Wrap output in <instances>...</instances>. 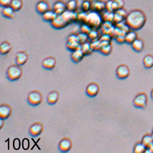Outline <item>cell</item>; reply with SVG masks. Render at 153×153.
<instances>
[{
  "label": "cell",
  "mask_w": 153,
  "mask_h": 153,
  "mask_svg": "<svg viewBox=\"0 0 153 153\" xmlns=\"http://www.w3.org/2000/svg\"><path fill=\"white\" fill-rule=\"evenodd\" d=\"M89 40L93 41L95 40H99V33L97 29L93 28L91 32L88 34Z\"/></svg>",
  "instance_id": "e575fe53"
},
{
  "label": "cell",
  "mask_w": 153,
  "mask_h": 153,
  "mask_svg": "<svg viewBox=\"0 0 153 153\" xmlns=\"http://www.w3.org/2000/svg\"><path fill=\"white\" fill-rule=\"evenodd\" d=\"M125 35L126 34H120L116 36L115 37V39L116 41V42L119 44H123L126 43V40H125Z\"/></svg>",
  "instance_id": "f35d334b"
},
{
  "label": "cell",
  "mask_w": 153,
  "mask_h": 153,
  "mask_svg": "<svg viewBox=\"0 0 153 153\" xmlns=\"http://www.w3.org/2000/svg\"><path fill=\"white\" fill-rule=\"evenodd\" d=\"M29 55L28 53L25 51L18 52L15 57V62L17 65L22 66L26 64L28 61Z\"/></svg>",
  "instance_id": "7c38bea8"
},
{
  "label": "cell",
  "mask_w": 153,
  "mask_h": 153,
  "mask_svg": "<svg viewBox=\"0 0 153 153\" xmlns=\"http://www.w3.org/2000/svg\"><path fill=\"white\" fill-rule=\"evenodd\" d=\"M150 97H151V98L153 100V89H152V91H151V93H150Z\"/></svg>",
  "instance_id": "681fc988"
},
{
  "label": "cell",
  "mask_w": 153,
  "mask_h": 153,
  "mask_svg": "<svg viewBox=\"0 0 153 153\" xmlns=\"http://www.w3.org/2000/svg\"><path fill=\"white\" fill-rule=\"evenodd\" d=\"M81 49L82 50V51L84 53V54L85 55H91L93 50L92 49V48L91 47V43L89 42L84 43L83 44L81 45Z\"/></svg>",
  "instance_id": "83f0119b"
},
{
  "label": "cell",
  "mask_w": 153,
  "mask_h": 153,
  "mask_svg": "<svg viewBox=\"0 0 153 153\" xmlns=\"http://www.w3.org/2000/svg\"><path fill=\"white\" fill-rule=\"evenodd\" d=\"M12 109L10 105L7 104L1 105L0 107V118L4 120L8 119L11 115Z\"/></svg>",
  "instance_id": "4fadbf2b"
},
{
  "label": "cell",
  "mask_w": 153,
  "mask_h": 153,
  "mask_svg": "<svg viewBox=\"0 0 153 153\" xmlns=\"http://www.w3.org/2000/svg\"><path fill=\"white\" fill-rule=\"evenodd\" d=\"M92 29L91 26H89L87 23H82V25L80 26L79 30L81 33L88 35Z\"/></svg>",
  "instance_id": "8d00e7d4"
},
{
  "label": "cell",
  "mask_w": 153,
  "mask_h": 153,
  "mask_svg": "<svg viewBox=\"0 0 153 153\" xmlns=\"http://www.w3.org/2000/svg\"><path fill=\"white\" fill-rule=\"evenodd\" d=\"M137 33L135 30H130L128 31L127 33L125 35V40L126 43L128 45H131V43L133 42L135 40L137 39Z\"/></svg>",
  "instance_id": "7402d4cb"
},
{
  "label": "cell",
  "mask_w": 153,
  "mask_h": 153,
  "mask_svg": "<svg viewBox=\"0 0 153 153\" xmlns=\"http://www.w3.org/2000/svg\"><path fill=\"white\" fill-rule=\"evenodd\" d=\"M141 142L145 145L147 148L153 146V137L152 134H146L143 137Z\"/></svg>",
  "instance_id": "4316f807"
},
{
  "label": "cell",
  "mask_w": 153,
  "mask_h": 153,
  "mask_svg": "<svg viewBox=\"0 0 153 153\" xmlns=\"http://www.w3.org/2000/svg\"><path fill=\"white\" fill-rule=\"evenodd\" d=\"M113 0H108L105 2V10L109 12H114L113 9Z\"/></svg>",
  "instance_id": "b9f144b4"
},
{
  "label": "cell",
  "mask_w": 153,
  "mask_h": 153,
  "mask_svg": "<svg viewBox=\"0 0 153 153\" xmlns=\"http://www.w3.org/2000/svg\"><path fill=\"white\" fill-rule=\"evenodd\" d=\"M67 10L69 11H75L77 7V0H69L66 3Z\"/></svg>",
  "instance_id": "836d02e7"
},
{
  "label": "cell",
  "mask_w": 153,
  "mask_h": 153,
  "mask_svg": "<svg viewBox=\"0 0 153 153\" xmlns=\"http://www.w3.org/2000/svg\"><path fill=\"white\" fill-rule=\"evenodd\" d=\"M21 145V143L20 139H18V138L14 139V140L13 141V147L15 150L20 149Z\"/></svg>",
  "instance_id": "f6af8a7d"
},
{
  "label": "cell",
  "mask_w": 153,
  "mask_h": 153,
  "mask_svg": "<svg viewBox=\"0 0 153 153\" xmlns=\"http://www.w3.org/2000/svg\"><path fill=\"white\" fill-rule=\"evenodd\" d=\"M85 56V55L80 48L75 51L71 52V59L75 63H78L83 60Z\"/></svg>",
  "instance_id": "2e32d148"
},
{
  "label": "cell",
  "mask_w": 153,
  "mask_h": 153,
  "mask_svg": "<svg viewBox=\"0 0 153 153\" xmlns=\"http://www.w3.org/2000/svg\"><path fill=\"white\" fill-rule=\"evenodd\" d=\"M91 47L92 48V49L93 50V51H100L102 45H101V42L99 39L91 41Z\"/></svg>",
  "instance_id": "d590c367"
},
{
  "label": "cell",
  "mask_w": 153,
  "mask_h": 153,
  "mask_svg": "<svg viewBox=\"0 0 153 153\" xmlns=\"http://www.w3.org/2000/svg\"><path fill=\"white\" fill-rule=\"evenodd\" d=\"M57 15L53 10H49L42 15V19L46 22L51 23L57 17Z\"/></svg>",
  "instance_id": "cb8c5ba5"
},
{
  "label": "cell",
  "mask_w": 153,
  "mask_h": 153,
  "mask_svg": "<svg viewBox=\"0 0 153 153\" xmlns=\"http://www.w3.org/2000/svg\"><path fill=\"white\" fill-rule=\"evenodd\" d=\"M59 93L57 91H54L50 92L47 97V103L51 105H55L59 99Z\"/></svg>",
  "instance_id": "ac0fdd59"
},
{
  "label": "cell",
  "mask_w": 153,
  "mask_h": 153,
  "mask_svg": "<svg viewBox=\"0 0 153 153\" xmlns=\"http://www.w3.org/2000/svg\"><path fill=\"white\" fill-rule=\"evenodd\" d=\"M23 3L22 0H12L10 7L13 9L15 11H19L22 8Z\"/></svg>",
  "instance_id": "4dcf8cb0"
},
{
  "label": "cell",
  "mask_w": 153,
  "mask_h": 153,
  "mask_svg": "<svg viewBox=\"0 0 153 153\" xmlns=\"http://www.w3.org/2000/svg\"><path fill=\"white\" fill-rule=\"evenodd\" d=\"M147 148L142 142L136 143L134 147V153H143L146 152Z\"/></svg>",
  "instance_id": "1f68e13d"
},
{
  "label": "cell",
  "mask_w": 153,
  "mask_h": 153,
  "mask_svg": "<svg viewBox=\"0 0 153 153\" xmlns=\"http://www.w3.org/2000/svg\"><path fill=\"white\" fill-rule=\"evenodd\" d=\"M42 102V95L40 91H33L29 93L27 102L31 106H37Z\"/></svg>",
  "instance_id": "277c9868"
},
{
  "label": "cell",
  "mask_w": 153,
  "mask_h": 153,
  "mask_svg": "<svg viewBox=\"0 0 153 153\" xmlns=\"http://www.w3.org/2000/svg\"><path fill=\"white\" fill-rule=\"evenodd\" d=\"M147 17L143 11L140 9H134L128 14L125 22L131 30H139L145 26Z\"/></svg>",
  "instance_id": "6da1fadb"
},
{
  "label": "cell",
  "mask_w": 153,
  "mask_h": 153,
  "mask_svg": "<svg viewBox=\"0 0 153 153\" xmlns=\"http://www.w3.org/2000/svg\"><path fill=\"white\" fill-rule=\"evenodd\" d=\"M0 128H2L3 126L4 125V120L3 119L0 120Z\"/></svg>",
  "instance_id": "c3c4849f"
},
{
  "label": "cell",
  "mask_w": 153,
  "mask_h": 153,
  "mask_svg": "<svg viewBox=\"0 0 153 153\" xmlns=\"http://www.w3.org/2000/svg\"><path fill=\"white\" fill-rule=\"evenodd\" d=\"M112 36L110 34H103L99 38V40L101 42H110L111 40Z\"/></svg>",
  "instance_id": "60d3db41"
},
{
  "label": "cell",
  "mask_w": 153,
  "mask_h": 153,
  "mask_svg": "<svg viewBox=\"0 0 153 153\" xmlns=\"http://www.w3.org/2000/svg\"><path fill=\"white\" fill-rule=\"evenodd\" d=\"M87 15V13H85L84 11H82L79 14H77V20L78 21L82 22V23H85L86 20V17Z\"/></svg>",
  "instance_id": "ab89813d"
},
{
  "label": "cell",
  "mask_w": 153,
  "mask_h": 153,
  "mask_svg": "<svg viewBox=\"0 0 153 153\" xmlns=\"http://www.w3.org/2000/svg\"><path fill=\"white\" fill-rule=\"evenodd\" d=\"M22 146L24 150H28L30 147V142L29 139L27 138L23 139L22 142Z\"/></svg>",
  "instance_id": "7bdbcfd3"
},
{
  "label": "cell",
  "mask_w": 153,
  "mask_h": 153,
  "mask_svg": "<svg viewBox=\"0 0 153 153\" xmlns=\"http://www.w3.org/2000/svg\"><path fill=\"white\" fill-rule=\"evenodd\" d=\"M152 134V136H153V130H152V134Z\"/></svg>",
  "instance_id": "f907efd6"
},
{
  "label": "cell",
  "mask_w": 153,
  "mask_h": 153,
  "mask_svg": "<svg viewBox=\"0 0 153 153\" xmlns=\"http://www.w3.org/2000/svg\"><path fill=\"white\" fill-rule=\"evenodd\" d=\"M102 20L104 22H113L114 18V12H109L106 11L103 13L102 16Z\"/></svg>",
  "instance_id": "f546056e"
},
{
  "label": "cell",
  "mask_w": 153,
  "mask_h": 153,
  "mask_svg": "<svg viewBox=\"0 0 153 153\" xmlns=\"http://www.w3.org/2000/svg\"><path fill=\"white\" fill-rule=\"evenodd\" d=\"M66 48L68 49L69 51H74L78 49L81 48V44L79 42L75 41H68L66 43Z\"/></svg>",
  "instance_id": "d4e9b609"
},
{
  "label": "cell",
  "mask_w": 153,
  "mask_h": 153,
  "mask_svg": "<svg viewBox=\"0 0 153 153\" xmlns=\"http://www.w3.org/2000/svg\"><path fill=\"white\" fill-rule=\"evenodd\" d=\"M148 103V97L144 93H139L135 97L133 100L134 106L136 108L144 109L147 107Z\"/></svg>",
  "instance_id": "5b68a950"
},
{
  "label": "cell",
  "mask_w": 153,
  "mask_h": 153,
  "mask_svg": "<svg viewBox=\"0 0 153 153\" xmlns=\"http://www.w3.org/2000/svg\"><path fill=\"white\" fill-rule=\"evenodd\" d=\"M1 14L3 17L8 19H13L15 17V11L10 6L3 7Z\"/></svg>",
  "instance_id": "d6986e66"
},
{
  "label": "cell",
  "mask_w": 153,
  "mask_h": 153,
  "mask_svg": "<svg viewBox=\"0 0 153 153\" xmlns=\"http://www.w3.org/2000/svg\"><path fill=\"white\" fill-rule=\"evenodd\" d=\"M102 19L100 13L93 11L87 13L85 23H87L92 28L97 29L102 25Z\"/></svg>",
  "instance_id": "3957f363"
},
{
  "label": "cell",
  "mask_w": 153,
  "mask_h": 153,
  "mask_svg": "<svg viewBox=\"0 0 153 153\" xmlns=\"http://www.w3.org/2000/svg\"><path fill=\"white\" fill-rule=\"evenodd\" d=\"M130 75V69L126 65H120L116 70V77L120 79H127Z\"/></svg>",
  "instance_id": "8992f818"
},
{
  "label": "cell",
  "mask_w": 153,
  "mask_h": 153,
  "mask_svg": "<svg viewBox=\"0 0 153 153\" xmlns=\"http://www.w3.org/2000/svg\"><path fill=\"white\" fill-rule=\"evenodd\" d=\"M35 9L38 14L42 15L45 12L50 10V5L47 1L41 0L36 4Z\"/></svg>",
  "instance_id": "5bb4252c"
},
{
  "label": "cell",
  "mask_w": 153,
  "mask_h": 153,
  "mask_svg": "<svg viewBox=\"0 0 153 153\" xmlns=\"http://www.w3.org/2000/svg\"><path fill=\"white\" fill-rule=\"evenodd\" d=\"M12 0H0V5L2 7L10 6Z\"/></svg>",
  "instance_id": "bcb514c9"
},
{
  "label": "cell",
  "mask_w": 153,
  "mask_h": 153,
  "mask_svg": "<svg viewBox=\"0 0 153 153\" xmlns=\"http://www.w3.org/2000/svg\"><path fill=\"white\" fill-rule=\"evenodd\" d=\"M116 2L117 6L119 9L123 8L124 6H125V1L124 0H114Z\"/></svg>",
  "instance_id": "7dc6e473"
},
{
  "label": "cell",
  "mask_w": 153,
  "mask_h": 153,
  "mask_svg": "<svg viewBox=\"0 0 153 153\" xmlns=\"http://www.w3.org/2000/svg\"><path fill=\"white\" fill-rule=\"evenodd\" d=\"M143 64L146 69H150L153 67V55L148 54L143 59Z\"/></svg>",
  "instance_id": "484cf974"
},
{
  "label": "cell",
  "mask_w": 153,
  "mask_h": 153,
  "mask_svg": "<svg viewBox=\"0 0 153 153\" xmlns=\"http://www.w3.org/2000/svg\"><path fill=\"white\" fill-rule=\"evenodd\" d=\"M53 10L56 13L57 15L62 14L67 10L66 3L62 1H57L54 3Z\"/></svg>",
  "instance_id": "e0dca14e"
},
{
  "label": "cell",
  "mask_w": 153,
  "mask_h": 153,
  "mask_svg": "<svg viewBox=\"0 0 153 153\" xmlns=\"http://www.w3.org/2000/svg\"><path fill=\"white\" fill-rule=\"evenodd\" d=\"M44 126L41 122H36L31 125L29 129V133L33 137H37L42 133Z\"/></svg>",
  "instance_id": "52a82bcc"
},
{
  "label": "cell",
  "mask_w": 153,
  "mask_h": 153,
  "mask_svg": "<svg viewBox=\"0 0 153 153\" xmlns=\"http://www.w3.org/2000/svg\"><path fill=\"white\" fill-rule=\"evenodd\" d=\"M72 141L68 137H65L62 139L59 143L58 148L61 153H67L72 147Z\"/></svg>",
  "instance_id": "ba28073f"
},
{
  "label": "cell",
  "mask_w": 153,
  "mask_h": 153,
  "mask_svg": "<svg viewBox=\"0 0 153 153\" xmlns=\"http://www.w3.org/2000/svg\"><path fill=\"white\" fill-rule=\"evenodd\" d=\"M23 69L17 64L9 66L6 71V77L11 82L16 81L22 76Z\"/></svg>",
  "instance_id": "7a4b0ae2"
},
{
  "label": "cell",
  "mask_w": 153,
  "mask_h": 153,
  "mask_svg": "<svg viewBox=\"0 0 153 153\" xmlns=\"http://www.w3.org/2000/svg\"><path fill=\"white\" fill-rule=\"evenodd\" d=\"M112 50H113V47L111 45V43H109L105 45H102L99 51L102 55L105 56H108L111 54Z\"/></svg>",
  "instance_id": "f1b7e54d"
},
{
  "label": "cell",
  "mask_w": 153,
  "mask_h": 153,
  "mask_svg": "<svg viewBox=\"0 0 153 153\" xmlns=\"http://www.w3.org/2000/svg\"><path fill=\"white\" fill-rule=\"evenodd\" d=\"M79 39V42L80 44H83L84 43L88 42L89 40V37H88V34H84L82 33H79V34H77Z\"/></svg>",
  "instance_id": "74e56055"
},
{
  "label": "cell",
  "mask_w": 153,
  "mask_h": 153,
  "mask_svg": "<svg viewBox=\"0 0 153 153\" xmlns=\"http://www.w3.org/2000/svg\"><path fill=\"white\" fill-rule=\"evenodd\" d=\"M91 9L99 13H102L105 9V3L101 0H97L93 2Z\"/></svg>",
  "instance_id": "44dd1931"
},
{
  "label": "cell",
  "mask_w": 153,
  "mask_h": 153,
  "mask_svg": "<svg viewBox=\"0 0 153 153\" xmlns=\"http://www.w3.org/2000/svg\"><path fill=\"white\" fill-rule=\"evenodd\" d=\"M12 49L11 43L8 41H4L0 45V53L2 55H6L9 53Z\"/></svg>",
  "instance_id": "603a6c76"
},
{
  "label": "cell",
  "mask_w": 153,
  "mask_h": 153,
  "mask_svg": "<svg viewBox=\"0 0 153 153\" xmlns=\"http://www.w3.org/2000/svg\"><path fill=\"white\" fill-rule=\"evenodd\" d=\"M115 13L119 14L120 16H121L122 17H123L125 19H126V17H127L128 14L126 11V10H125L124 8L119 9L117 10Z\"/></svg>",
  "instance_id": "ee69618b"
},
{
  "label": "cell",
  "mask_w": 153,
  "mask_h": 153,
  "mask_svg": "<svg viewBox=\"0 0 153 153\" xmlns=\"http://www.w3.org/2000/svg\"><path fill=\"white\" fill-rule=\"evenodd\" d=\"M51 26L53 28L60 30L65 28V27L68 26V23L64 20L61 15H57V17L51 23Z\"/></svg>",
  "instance_id": "9c48e42d"
},
{
  "label": "cell",
  "mask_w": 153,
  "mask_h": 153,
  "mask_svg": "<svg viewBox=\"0 0 153 153\" xmlns=\"http://www.w3.org/2000/svg\"><path fill=\"white\" fill-rule=\"evenodd\" d=\"M131 48L134 51L137 53H140L143 50L145 44L143 40L140 39H137L131 45Z\"/></svg>",
  "instance_id": "ffe728a7"
},
{
  "label": "cell",
  "mask_w": 153,
  "mask_h": 153,
  "mask_svg": "<svg viewBox=\"0 0 153 153\" xmlns=\"http://www.w3.org/2000/svg\"><path fill=\"white\" fill-rule=\"evenodd\" d=\"M99 91V85L94 82H92L89 84L85 89V94L89 97H97Z\"/></svg>",
  "instance_id": "30bf717a"
},
{
  "label": "cell",
  "mask_w": 153,
  "mask_h": 153,
  "mask_svg": "<svg viewBox=\"0 0 153 153\" xmlns=\"http://www.w3.org/2000/svg\"><path fill=\"white\" fill-rule=\"evenodd\" d=\"M92 4L93 2L90 0H84L81 5L82 11L88 13L92 9Z\"/></svg>",
  "instance_id": "d6a6232c"
},
{
  "label": "cell",
  "mask_w": 153,
  "mask_h": 153,
  "mask_svg": "<svg viewBox=\"0 0 153 153\" xmlns=\"http://www.w3.org/2000/svg\"><path fill=\"white\" fill-rule=\"evenodd\" d=\"M61 15L64 20L68 23V25L77 21V14L76 13L75 11H69L66 10Z\"/></svg>",
  "instance_id": "9a60e30c"
},
{
  "label": "cell",
  "mask_w": 153,
  "mask_h": 153,
  "mask_svg": "<svg viewBox=\"0 0 153 153\" xmlns=\"http://www.w3.org/2000/svg\"><path fill=\"white\" fill-rule=\"evenodd\" d=\"M56 60L54 57H48L43 60L42 66L45 70H53L56 65Z\"/></svg>",
  "instance_id": "8fae6325"
}]
</instances>
